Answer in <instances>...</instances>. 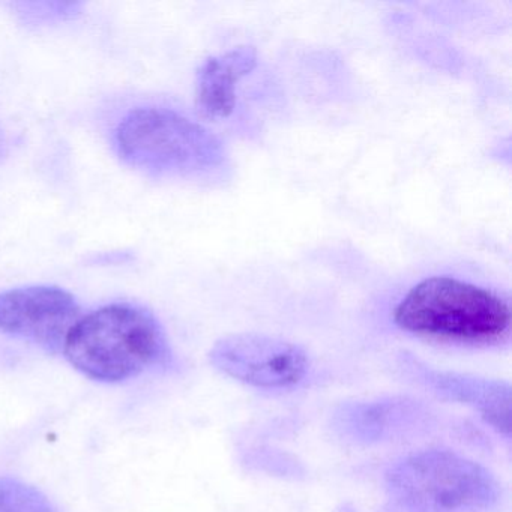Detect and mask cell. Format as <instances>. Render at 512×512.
<instances>
[{
  "instance_id": "cell-6",
  "label": "cell",
  "mask_w": 512,
  "mask_h": 512,
  "mask_svg": "<svg viewBox=\"0 0 512 512\" xmlns=\"http://www.w3.org/2000/svg\"><path fill=\"white\" fill-rule=\"evenodd\" d=\"M80 305L67 290L29 286L0 293V331L59 352L77 320Z\"/></svg>"
},
{
  "instance_id": "cell-2",
  "label": "cell",
  "mask_w": 512,
  "mask_h": 512,
  "mask_svg": "<svg viewBox=\"0 0 512 512\" xmlns=\"http://www.w3.org/2000/svg\"><path fill=\"white\" fill-rule=\"evenodd\" d=\"M76 370L98 382H122L169 356L163 328L149 311L112 304L80 317L65 340Z\"/></svg>"
},
{
  "instance_id": "cell-4",
  "label": "cell",
  "mask_w": 512,
  "mask_h": 512,
  "mask_svg": "<svg viewBox=\"0 0 512 512\" xmlns=\"http://www.w3.org/2000/svg\"><path fill=\"white\" fill-rule=\"evenodd\" d=\"M115 142L128 164L158 175H218L229 163L211 131L161 107L128 113L116 128Z\"/></svg>"
},
{
  "instance_id": "cell-5",
  "label": "cell",
  "mask_w": 512,
  "mask_h": 512,
  "mask_svg": "<svg viewBox=\"0 0 512 512\" xmlns=\"http://www.w3.org/2000/svg\"><path fill=\"white\" fill-rule=\"evenodd\" d=\"M209 361L226 376L265 389L298 385L310 364L298 344L254 332L221 338L209 352Z\"/></svg>"
},
{
  "instance_id": "cell-3",
  "label": "cell",
  "mask_w": 512,
  "mask_h": 512,
  "mask_svg": "<svg viewBox=\"0 0 512 512\" xmlns=\"http://www.w3.org/2000/svg\"><path fill=\"white\" fill-rule=\"evenodd\" d=\"M386 490L404 512H488L502 494L487 467L449 449L401 458L386 472Z\"/></svg>"
},
{
  "instance_id": "cell-1",
  "label": "cell",
  "mask_w": 512,
  "mask_h": 512,
  "mask_svg": "<svg viewBox=\"0 0 512 512\" xmlns=\"http://www.w3.org/2000/svg\"><path fill=\"white\" fill-rule=\"evenodd\" d=\"M392 317L407 334L473 346L502 343L511 331L505 298L451 275H434L410 287Z\"/></svg>"
},
{
  "instance_id": "cell-7",
  "label": "cell",
  "mask_w": 512,
  "mask_h": 512,
  "mask_svg": "<svg viewBox=\"0 0 512 512\" xmlns=\"http://www.w3.org/2000/svg\"><path fill=\"white\" fill-rule=\"evenodd\" d=\"M422 383L437 394L478 410L479 415L503 436L511 434V388L502 380L446 373L415 365Z\"/></svg>"
},
{
  "instance_id": "cell-8",
  "label": "cell",
  "mask_w": 512,
  "mask_h": 512,
  "mask_svg": "<svg viewBox=\"0 0 512 512\" xmlns=\"http://www.w3.org/2000/svg\"><path fill=\"white\" fill-rule=\"evenodd\" d=\"M256 65V49L248 46L236 47L203 62L196 80V103L202 115L229 118L236 106V86Z\"/></svg>"
},
{
  "instance_id": "cell-10",
  "label": "cell",
  "mask_w": 512,
  "mask_h": 512,
  "mask_svg": "<svg viewBox=\"0 0 512 512\" xmlns=\"http://www.w3.org/2000/svg\"><path fill=\"white\" fill-rule=\"evenodd\" d=\"M0 512H59L32 485L13 478H0Z\"/></svg>"
},
{
  "instance_id": "cell-9",
  "label": "cell",
  "mask_w": 512,
  "mask_h": 512,
  "mask_svg": "<svg viewBox=\"0 0 512 512\" xmlns=\"http://www.w3.org/2000/svg\"><path fill=\"white\" fill-rule=\"evenodd\" d=\"M419 407L409 400H382L347 407L341 428L358 440L371 442L392 436L419 418Z\"/></svg>"
}]
</instances>
